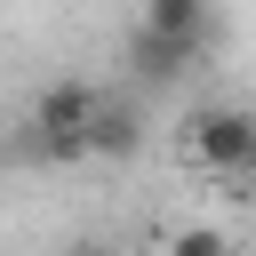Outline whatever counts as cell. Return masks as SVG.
Instances as JSON below:
<instances>
[{"label": "cell", "instance_id": "cell-1", "mask_svg": "<svg viewBox=\"0 0 256 256\" xmlns=\"http://www.w3.org/2000/svg\"><path fill=\"white\" fill-rule=\"evenodd\" d=\"M184 144L208 176H256V112L248 104H200L184 120Z\"/></svg>", "mask_w": 256, "mask_h": 256}, {"label": "cell", "instance_id": "cell-2", "mask_svg": "<svg viewBox=\"0 0 256 256\" xmlns=\"http://www.w3.org/2000/svg\"><path fill=\"white\" fill-rule=\"evenodd\" d=\"M88 120H96V88H80V80L40 88V104H32V152L40 160H88Z\"/></svg>", "mask_w": 256, "mask_h": 256}, {"label": "cell", "instance_id": "cell-3", "mask_svg": "<svg viewBox=\"0 0 256 256\" xmlns=\"http://www.w3.org/2000/svg\"><path fill=\"white\" fill-rule=\"evenodd\" d=\"M136 32L160 40V48H192V56H200V40H208V0H144Z\"/></svg>", "mask_w": 256, "mask_h": 256}, {"label": "cell", "instance_id": "cell-4", "mask_svg": "<svg viewBox=\"0 0 256 256\" xmlns=\"http://www.w3.org/2000/svg\"><path fill=\"white\" fill-rule=\"evenodd\" d=\"M136 144H144V120H136L128 104H104V96H96V120H88V160H136Z\"/></svg>", "mask_w": 256, "mask_h": 256}, {"label": "cell", "instance_id": "cell-5", "mask_svg": "<svg viewBox=\"0 0 256 256\" xmlns=\"http://www.w3.org/2000/svg\"><path fill=\"white\" fill-rule=\"evenodd\" d=\"M160 256H232V240H224L216 224H184V232H168Z\"/></svg>", "mask_w": 256, "mask_h": 256}, {"label": "cell", "instance_id": "cell-6", "mask_svg": "<svg viewBox=\"0 0 256 256\" xmlns=\"http://www.w3.org/2000/svg\"><path fill=\"white\" fill-rule=\"evenodd\" d=\"M72 256H104V248H72Z\"/></svg>", "mask_w": 256, "mask_h": 256}]
</instances>
